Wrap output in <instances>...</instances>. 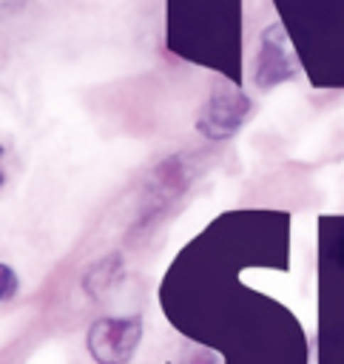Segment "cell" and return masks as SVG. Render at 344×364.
Segmentation results:
<instances>
[{"mask_svg":"<svg viewBox=\"0 0 344 364\" xmlns=\"http://www.w3.org/2000/svg\"><path fill=\"white\" fill-rule=\"evenodd\" d=\"M250 117V100L230 82H219L196 114V131L208 139H230Z\"/></svg>","mask_w":344,"mask_h":364,"instance_id":"cell-1","label":"cell"},{"mask_svg":"<svg viewBox=\"0 0 344 364\" xmlns=\"http://www.w3.org/2000/svg\"><path fill=\"white\" fill-rule=\"evenodd\" d=\"M299 60L281 23H270L259 37V51L253 57V82L259 91H270L299 74Z\"/></svg>","mask_w":344,"mask_h":364,"instance_id":"cell-2","label":"cell"},{"mask_svg":"<svg viewBox=\"0 0 344 364\" xmlns=\"http://www.w3.org/2000/svg\"><path fill=\"white\" fill-rule=\"evenodd\" d=\"M142 338V321L128 318H100L88 330V350L100 364H125Z\"/></svg>","mask_w":344,"mask_h":364,"instance_id":"cell-3","label":"cell"},{"mask_svg":"<svg viewBox=\"0 0 344 364\" xmlns=\"http://www.w3.org/2000/svg\"><path fill=\"white\" fill-rule=\"evenodd\" d=\"M196 171H199V168H196L193 154H176V156L162 159V162L154 168L151 182H148V188H145L151 208H162L165 202L176 199V196L190 185V179L196 176Z\"/></svg>","mask_w":344,"mask_h":364,"instance_id":"cell-4","label":"cell"},{"mask_svg":"<svg viewBox=\"0 0 344 364\" xmlns=\"http://www.w3.org/2000/svg\"><path fill=\"white\" fill-rule=\"evenodd\" d=\"M119 270H122V259H119L117 253L108 256V259H102V262H97V264L88 270V276H85V290L94 293V296L105 293V290L117 282Z\"/></svg>","mask_w":344,"mask_h":364,"instance_id":"cell-5","label":"cell"},{"mask_svg":"<svg viewBox=\"0 0 344 364\" xmlns=\"http://www.w3.org/2000/svg\"><path fill=\"white\" fill-rule=\"evenodd\" d=\"M0 282H3V301L14 299V293H17V273H14V267L3 264L0 267Z\"/></svg>","mask_w":344,"mask_h":364,"instance_id":"cell-6","label":"cell"},{"mask_svg":"<svg viewBox=\"0 0 344 364\" xmlns=\"http://www.w3.org/2000/svg\"><path fill=\"white\" fill-rule=\"evenodd\" d=\"M23 3H26V0H3V9H6V11H20Z\"/></svg>","mask_w":344,"mask_h":364,"instance_id":"cell-7","label":"cell"}]
</instances>
